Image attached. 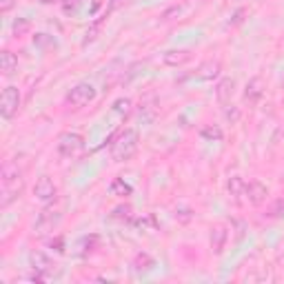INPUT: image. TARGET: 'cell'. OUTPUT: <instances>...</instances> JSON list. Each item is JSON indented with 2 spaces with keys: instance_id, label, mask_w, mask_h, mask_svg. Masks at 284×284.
I'll return each mask as SVG.
<instances>
[{
  "instance_id": "1",
  "label": "cell",
  "mask_w": 284,
  "mask_h": 284,
  "mask_svg": "<svg viewBox=\"0 0 284 284\" xmlns=\"http://www.w3.org/2000/svg\"><path fill=\"white\" fill-rule=\"evenodd\" d=\"M138 142H140L138 131L136 129H124L111 144V160L113 162H129L138 151Z\"/></svg>"
},
{
  "instance_id": "2",
  "label": "cell",
  "mask_w": 284,
  "mask_h": 284,
  "mask_svg": "<svg viewBox=\"0 0 284 284\" xmlns=\"http://www.w3.org/2000/svg\"><path fill=\"white\" fill-rule=\"evenodd\" d=\"M18 109H20V91H18V87H5L3 89V96H0V116L5 120H11L18 113Z\"/></svg>"
},
{
  "instance_id": "3",
  "label": "cell",
  "mask_w": 284,
  "mask_h": 284,
  "mask_svg": "<svg viewBox=\"0 0 284 284\" xmlns=\"http://www.w3.org/2000/svg\"><path fill=\"white\" fill-rule=\"evenodd\" d=\"M84 149V140L80 134H62L58 138V153L65 155V158H74V155L82 153Z\"/></svg>"
},
{
  "instance_id": "4",
  "label": "cell",
  "mask_w": 284,
  "mask_h": 284,
  "mask_svg": "<svg viewBox=\"0 0 284 284\" xmlns=\"http://www.w3.org/2000/svg\"><path fill=\"white\" fill-rule=\"evenodd\" d=\"M96 98V89H93V84H89V82H80V84H76L74 89L67 93V102L71 107H84V105H89Z\"/></svg>"
},
{
  "instance_id": "5",
  "label": "cell",
  "mask_w": 284,
  "mask_h": 284,
  "mask_svg": "<svg viewBox=\"0 0 284 284\" xmlns=\"http://www.w3.org/2000/svg\"><path fill=\"white\" fill-rule=\"evenodd\" d=\"M60 222H62V215H60L58 211L45 209V211H42V213L38 215V220L34 222V229H36V233H40V235L53 233V231H56V229L60 227Z\"/></svg>"
},
{
  "instance_id": "6",
  "label": "cell",
  "mask_w": 284,
  "mask_h": 284,
  "mask_svg": "<svg viewBox=\"0 0 284 284\" xmlns=\"http://www.w3.org/2000/svg\"><path fill=\"white\" fill-rule=\"evenodd\" d=\"M34 196L38 198L40 202H53L56 200V196H58V189H56V184H53V180L49 176H42L36 180V184H34Z\"/></svg>"
},
{
  "instance_id": "7",
  "label": "cell",
  "mask_w": 284,
  "mask_h": 284,
  "mask_svg": "<svg viewBox=\"0 0 284 284\" xmlns=\"http://www.w3.org/2000/svg\"><path fill=\"white\" fill-rule=\"evenodd\" d=\"M29 264H31V269L36 271V273H40V275H45V277L53 271L51 260L47 258L42 251H31V253H29Z\"/></svg>"
},
{
  "instance_id": "8",
  "label": "cell",
  "mask_w": 284,
  "mask_h": 284,
  "mask_svg": "<svg viewBox=\"0 0 284 284\" xmlns=\"http://www.w3.org/2000/svg\"><path fill=\"white\" fill-rule=\"evenodd\" d=\"M246 198H249V202L251 204H256V207H260V204H264L267 202V198H269V189L264 186L262 182H258V180H253V182L246 184V193H244Z\"/></svg>"
},
{
  "instance_id": "9",
  "label": "cell",
  "mask_w": 284,
  "mask_h": 284,
  "mask_svg": "<svg viewBox=\"0 0 284 284\" xmlns=\"http://www.w3.org/2000/svg\"><path fill=\"white\" fill-rule=\"evenodd\" d=\"M229 240V231L222 225H217L211 229V235H209V242H211V251L215 253V256H220L222 251H225V244Z\"/></svg>"
},
{
  "instance_id": "10",
  "label": "cell",
  "mask_w": 284,
  "mask_h": 284,
  "mask_svg": "<svg viewBox=\"0 0 284 284\" xmlns=\"http://www.w3.org/2000/svg\"><path fill=\"white\" fill-rule=\"evenodd\" d=\"M160 60L167 65V67H180V65L189 62V60H191V53L186 51V49H169V51L162 53Z\"/></svg>"
},
{
  "instance_id": "11",
  "label": "cell",
  "mask_w": 284,
  "mask_h": 284,
  "mask_svg": "<svg viewBox=\"0 0 284 284\" xmlns=\"http://www.w3.org/2000/svg\"><path fill=\"white\" fill-rule=\"evenodd\" d=\"M233 93H235V80L233 78H222V80L217 82V87H215L217 102H220V105H227V102L233 98Z\"/></svg>"
},
{
  "instance_id": "12",
  "label": "cell",
  "mask_w": 284,
  "mask_h": 284,
  "mask_svg": "<svg viewBox=\"0 0 284 284\" xmlns=\"http://www.w3.org/2000/svg\"><path fill=\"white\" fill-rule=\"evenodd\" d=\"M262 96H264L262 78H253V80H249V84H246V89H244V100L249 102V105H256Z\"/></svg>"
},
{
  "instance_id": "13",
  "label": "cell",
  "mask_w": 284,
  "mask_h": 284,
  "mask_svg": "<svg viewBox=\"0 0 284 284\" xmlns=\"http://www.w3.org/2000/svg\"><path fill=\"white\" fill-rule=\"evenodd\" d=\"M222 71V65L217 62V60H207V62H202L200 67H198L196 76L200 78V80H213V78L220 76Z\"/></svg>"
},
{
  "instance_id": "14",
  "label": "cell",
  "mask_w": 284,
  "mask_h": 284,
  "mask_svg": "<svg viewBox=\"0 0 284 284\" xmlns=\"http://www.w3.org/2000/svg\"><path fill=\"white\" fill-rule=\"evenodd\" d=\"M18 180H22V173H20V169H18V162L7 160L3 165V184L18 182Z\"/></svg>"
},
{
  "instance_id": "15",
  "label": "cell",
  "mask_w": 284,
  "mask_h": 284,
  "mask_svg": "<svg viewBox=\"0 0 284 284\" xmlns=\"http://www.w3.org/2000/svg\"><path fill=\"white\" fill-rule=\"evenodd\" d=\"M227 191H229V196H233L235 200H240V198H242L244 193H246V182H244V178H242V176H233V178H229Z\"/></svg>"
},
{
  "instance_id": "16",
  "label": "cell",
  "mask_w": 284,
  "mask_h": 284,
  "mask_svg": "<svg viewBox=\"0 0 284 284\" xmlns=\"http://www.w3.org/2000/svg\"><path fill=\"white\" fill-rule=\"evenodd\" d=\"M0 71H3L5 76H11V74H16L18 71V58L11 51L0 53Z\"/></svg>"
},
{
  "instance_id": "17",
  "label": "cell",
  "mask_w": 284,
  "mask_h": 284,
  "mask_svg": "<svg viewBox=\"0 0 284 284\" xmlns=\"http://www.w3.org/2000/svg\"><path fill=\"white\" fill-rule=\"evenodd\" d=\"M155 267V260L149 256V253H138V256L134 258V271L136 273H147V271H151Z\"/></svg>"
},
{
  "instance_id": "18",
  "label": "cell",
  "mask_w": 284,
  "mask_h": 284,
  "mask_svg": "<svg viewBox=\"0 0 284 284\" xmlns=\"http://www.w3.org/2000/svg\"><path fill=\"white\" fill-rule=\"evenodd\" d=\"M109 191H111L113 196H120V198H127V196H131V193H134L131 184H127L122 178H116V180H113L111 186H109Z\"/></svg>"
},
{
  "instance_id": "19",
  "label": "cell",
  "mask_w": 284,
  "mask_h": 284,
  "mask_svg": "<svg viewBox=\"0 0 284 284\" xmlns=\"http://www.w3.org/2000/svg\"><path fill=\"white\" fill-rule=\"evenodd\" d=\"M200 136L204 138V140H209V142H217V140H222L225 138V134H222V129L217 124H209V127H204V129L200 131Z\"/></svg>"
},
{
  "instance_id": "20",
  "label": "cell",
  "mask_w": 284,
  "mask_h": 284,
  "mask_svg": "<svg viewBox=\"0 0 284 284\" xmlns=\"http://www.w3.org/2000/svg\"><path fill=\"white\" fill-rule=\"evenodd\" d=\"M111 215L116 217V220H124V222H134V209L129 207V204H120L111 211Z\"/></svg>"
},
{
  "instance_id": "21",
  "label": "cell",
  "mask_w": 284,
  "mask_h": 284,
  "mask_svg": "<svg viewBox=\"0 0 284 284\" xmlns=\"http://www.w3.org/2000/svg\"><path fill=\"white\" fill-rule=\"evenodd\" d=\"M134 225L138 229H142V231H155L158 229V222H155V217L147 213V215H142V217H138V220H134Z\"/></svg>"
},
{
  "instance_id": "22",
  "label": "cell",
  "mask_w": 284,
  "mask_h": 284,
  "mask_svg": "<svg viewBox=\"0 0 284 284\" xmlns=\"http://www.w3.org/2000/svg\"><path fill=\"white\" fill-rule=\"evenodd\" d=\"M113 111L122 113V116H129L131 113V100L129 98H118L116 102H113Z\"/></svg>"
},
{
  "instance_id": "23",
  "label": "cell",
  "mask_w": 284,
  "mask_h": 284,
  "mask_svg": "<svg viewBox=\"0 0 284 284\" xmlns=\"http://www.w3.org/2000/svg\"><path fill=\"white\" fill-rule=\"evenodd\" d=\"M267 215H269V217H277V220H282V217H284V198H282V200H275L273 204H271Z\"/></svg>"
},
{
  "instance_id": "24",
  "label": "cell",
  "mask_w": 284,
  "mask_h": 284,
  "mask_svg": "<svg viewBox=\"0 0 284 284\" xmlns=\"http://www.w3.org/2000/svg\"><path fill=\"white\" fill-rule=\"evenodd\" d=\"M60 3H62V11L69 16V14H76V11L82 7L84 0H60Z\"/></svg>"
},
{
  "instance_id": "25",
  "label": "cell",
  "mask_w": 284,
  "mask_h": 284,
  "mask_svg": "<svg viewBox=\"0 0 284 284\" xmlns=\"http://www.w3.org/2000/svg\"><path fill=\"white\" fill-rule=\"evenodd\" d=\"M29 20H25V18H18V20L14 22V34L16 36H22V34H27L29 31Z\"/></svg>"
},
{
  "instance_id": "26",
  "label": "cell",
  "mask_w": 284,
  "mask_h": 284,
  "mask_svg": "<svg viewBox=\"0 0 284 284\" xmlns=\"http://www.w3.org/2000/svg\"><path fill=\"white\" fill-rule=\"evenodd\" d=\"M193 217V213L189 209H176V220H180V222H189Z\"/></svg>"
},
{
  "instance_id": "27",
  "label": "cell",
  "mask_w": 284,
  "mask_h": 284,
  "mask_svg": "<svg viewBox=\"0 0 284 284\" xmlns=\"http://www.w3.org/2000/svg\"><path fill=\"white\" fill-rule=\"evenodd\" d=\"M16 0H0V14H7V11L14 9Z\"/></svg>"
},
{
  "instance_id": "28",
  "label": "cell",
  "mask_w": 284,
  "mask_h": 284,
  "mask_svg": "<svg viewBox=\"0 0 284 284\" xmlns=\"http://www.w3.org/2000/svg\"><path fill=\"white\" fill-rule=\"evenodd\" d=\"M56 246V251L58 253H65V240L62 238H56V240H51V249Z\"/></svg>"
},
{
  "instance_id": "29",
  "label": "cell",
  "mask_w": 284,
  "mask_h": 284,
  "mask_svg": "<svg viewBox=\"0 0 284 284\" xmlns=\"http://www.w3.org/2000/svg\"><path fill=\"white\" fill-rule=\"evenodd\" d=\"M227 118L231 120V122H235V120L240 118V111H238V109H233V111H227Z\"/></svg>"
},
{
  "instance_id": "30",
  "label": "cell",
  "mask_w": 284,
  "mask_h": 284,
  "mask_svg": "<svg viewBox=\"0 0 284 284\" xmlns=\"http://www.w3.org/2000/svg\"><path fill=\"white\" fill-rule=\"evenodd\" d=\"M42 5H53V3H60V0H40Z\"/></svg>"
}]
</instances>
